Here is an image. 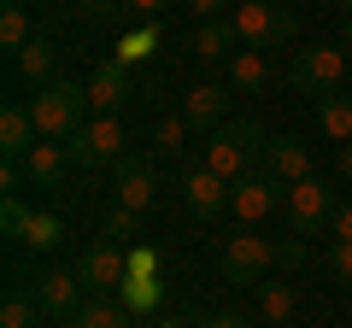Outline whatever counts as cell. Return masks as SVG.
<instances>
[{"instance_id":"30bf717a","label":"cell","mask_w":352,"mask_h":328,"mask_svg":"<svg viewBox=\"0 0 352 328\" xmlns=\"http://www.w3.org/2000/svg\"><path fill=\"white\" fill-rule=\"evenodd\" d=\"M82 281H76V270L65 276V270H53V276H41L36 281V305H41V316L47 323H59V328H76V316H82Z\"/></svg>"},{"instance_id":"cb8c5ba5","label":"cell","mask_w":352,"mask_h":328,"mask_svg":"<svg viewBox=\"0 0 352 328\" xmlns=\"http://www.w3.org/2000/svg\"><path fill=\"white\" fill-rule=\"evenodd\" d=\"M294 305H300V299H294V288H288V281H258V311L270 316V323H288V316H294Z\"/></svg>"},{"instance_id":"ab89813d","label":"cell","mask_w":352,"mask_h":328,"mask_svg":"<svg viewBox=\"0 0 352 328\" xmlns=\"http://www.w3.org/2000/svg\"><path fill=\"white\" fill-rule=\"evenodd\" d=\"M346 47H352V18H346Z\"/></svg>"},{"instance_id":"f1b7e54d","label":"cell","mask_w":352,"mask_h":328,"mask_svg":"<svg viewBox=\"0 0 352 328\" xmlns=\"http://www.w3.org/2000/svg\"><path fill=\"white\" fill-rule=\"evenodd\" d=\"M153 41H159V30H135V36H124V41H118V65H129V59H147V53H153Z\"/></svg>"},{"instance_id":"484cf974","label":"cell","mask_w":352,"mask_h":328,"mask_svg":"<svg viewBox=\"0 0 352 328\" xmlns=\"http://www.w3.org/2000/svg\"><path fill=\"white\" fill-rule=\"evenodd\" d=\"M188 135H194V129L182 124V117H164V124L153 129V152H159V159H176V164H182V147H188Z\"/></svg>"},{"instance_id":"d590c367","label":"cell","mask_w":352,"mask_h":328,"mask_svg":"<svg viewBox=\"0 0 352 328\" xmlns=\"http://www.w3.org/2000/svg\"><path fill=\"white\" fill-rule=\"evenodd\" d=\"M188 6H194L200 18H217V12H223V0H188Z\"/></svg>"},{"instance_id":"f35d334b","label":"cell","mask_w":352,"mask_h":328,"mask_svg":"<svg viewBox=\"0 0 352 328\" xmlns=\"http://www.w3.org/2000/svg\"><path fill=\"white\" fill-rule=\"evenodd\" d=\"M340 12H346V18H352V0H340Z\"/></svg>"},{"instance_id":"f546056e","label":"cell","mask_w":352,"mask_h":328,"mask_svg":"<svg viewBox=\"0 0 352 328\" xmlns=\"http://www.w3.org/2000/svg\"><path fill=\"white\" fill-rule=\"evenodd\" d=\"M135 235H141V211H124V205H118V211L106 217V240H129V246H135Z\"/></svg>"},{"instance_id":"5bb4252c","label":"cell","mask_w":352,"mask_h":328,"mask_svg":"<svg viewBox=\"0 0 352 328\" xmlns=\"http://www.w3.org/2000/svg\"><path fill=\"white\" fill-rule=\"evenodd\" d=\"M153 200H159L153 164L141 159V152H124V159H118V205H124V211H147Z\"/></svg>"},{"instance_id":"83f0119b","label":"cell","mask_w":352,"mask_h":328,"mask_svg":"<svg viewBox=\"0 0 352 328\" xmlns=\"http://www.w3.org/2000/svg\"><path fill=\"white\" fill-rule=\"evenodd\" d=\"M41 305L36 293H6V305H0V328H36Z\"/></svg>"},{"instance_id":"9a60e30c","label":"cell","mask_w":352,"mask_h":328,"mask_svg":"<svg viewBox=\"0 0 352 328\" xmlns=\"http://www.w3.org/2000/svg\"><path fill=\"white\" fill-rule=\"evenodd\" d=\"M264 170L276 182H305L311 176V152H305V141H294V135H270V147H264Z\"/></svg>"},{"instance_id":"8d00e7d4","label":"cell","mask_w":352,"mask_h":328,"mask_svg":"<svg viewBox=\"0 0 352 328\" xmlns=\"http://www.w3.org/2000/svg\"><path fill=\"white\" fill-rule=\"evenodd\" d=\"M170 0H129V12H164Z\"/></svg>"},{"instance_id":"4dcf8cb0","label":"cell","mask_w":352,"mask_h":328,"mask_svg":"<svg viewBox=\"0 0 352 328\" xmlns=\"http://www.w3.org/2000/svg\"><path fill=\"white\" fill-rule=\"evenodd\" d=\"M24 217H30V205L18 200V194H6V200H0V229H6V235H24Z\"/></svg>"},{"instance_id":"8992f818","label":"cell","mask_w":352,"mask_h":328,"mask_svg":"<svg viewBox=\"0 0 352 328\" xmlns=\"http://www.w3.org/2000/svg\"><path fill=\"white\" fill-rule=\"evenodd\" d=\"M76 281H82L94 299H112V293L129 281V258L118 253V240H106V235H100V240H88L82 258H76Z\"/></svg>"},{"instance_id":"4fadbf2b","label":"cell","mask_w":352,"mask_h":328,"mask_svg":"<svg viewBox=\"0 0 352 328\" xmlns=\"http://www.w3.org/2000/svg\"><path fill=\"white\" fill-rule=\"evenodd\" d=\"M229 94H235V89H223V82H200V89H188V94H182V124L217 135V129H223V112H229Z\"/></svg>"},{"instance_id":"2e32d148","label":"cell","mask_w":352,"mask_h":328,"mask_svg":"<svg viewBox=\"0 0 352 328\" xmlns=\"http://www.w3.org/2000/svg\"><path fill=\"white\" fill-rule=\"evenodd\" d=\"M24 176L36 182V188H65V170H71V152L59 147V141H36V147L24 152Z\"/></svg>"},{"instance_id":"d6986e66","label":"cell","mask_w":352,"mask_h":328,"mask_svg":"<svg viewBox=\"0 0 352 328\" xmlns=\"http://www.w3.org/2000/svg\"><path fill=\"white\" fill-rule=\"evenodd\" d=\"M317 124H323L329 141H340V147H346V141H352V94H346V89L317 94Z\"/></svg>"},{"instance_id":"d6a6232c","label":"cell","mask_w":352,"mask_h":328,"mask_svg":"<svg viewBox=\"0 0 352 328\" xmlns=\"http://www.w3.org/2000/svg\"><path fill=\"white\" fill-rule=\"evenodd\" d=\"M329 270H335L340 281H352V240H335V246H329Z\"/></svg>"},{"instance_id":"7a4b0ae2","label":"cell","mask_w":352,"mask_h":328,"mask_svg":"<svg viewBox=\"0 0 352 328\" xmlns=\"http://www.w3.org/2000/svg\"><path fill=\"white\" fill-rule=\"evenodd\" d=\"M264 147H270V141H264V129L252 124V117H241V124H223L212 141H206V170H217V176L235 188L247 170H258V164H264Z\"/></svg>"},{"instance_id":"e0dca14e","label":"cell","mask_w":352,"mask_h":328,"mask_svg":"<svg viewBox=\"0 0 352 328\" xmlns=\"http://www.w3.org/2000/svg\"><path fill=\"white\" fill-rule=\"evenodd\" d=\"M30 147H36V117H30V106L6 100V112H0V152L18 164Z\"/></svg>"},{"instance_id":"74e56055","label":"cell","mask_w":352,"mask_h":328,"mask_svg":"<svg viewBox=\"0 0 352 328\" xmlns=\"http://www.w3.org/2000/svg\"><path fill=\"white\" fill-rule=\"evenodd\" d=\"M340 176L352 182V141H346V147H340Z\"/></svg>"},{"instance_id":"4316f807","label":"cell","mask_w":352,"mask_h":328,"mask_svg":"<svg viewBox=\"0 0 352 328\" xmlns=\"http://www.w3.org/2000/svg\"><path fill=\"white\" fill-rule=\"evenodd\" d=\"M0 41H6L12 53H24L30 41H36V30H30V12H24V6H12V0H6V12H0Z\"/></svg>"},{"instance_id":"5b68a950","label":"cell","mask_w":352,"mask_h":328,"mask_svg":"<svg viewBox=\"0 0 352 328\" xmlns=\"http://www.w3.org/2000/svg\"><path fill=\"white\" fill-rule=\"evenodd\" d=\"M235 30H241V47H282L294 36V12L282 0H241Z\"/></svg>"},{"instance_id":"44dd1931","label":"cell","mask_w":352,"mask_h":328,"mask_svg":"<svg viewBox=\"0 0 352 328\" xmlns=\"http://www.w3.org/2000/svg\"><path fill=\"white\" fill-rule=\"evenodd\" d=\"M18 71L30 76V82H53V71H59V47H53V41H30L24 53H18Z\"/></svg>"},{"instance_id":"7c38bea8","label":"cell","mask_w":352,"mask_h":328,"mask_svg":"<svg viewBox=\"0 0 352 328\" xmlns=\"http://www.w3.org/2000/svg\"><path fill=\"white\" fill-rule=\"evenodd\" d=\"M182 200H188L194 217H223L229 211V182L217 170H206V164H194V170H182Z\"/></svg>"},{"instance_id":"1f68e13d","label":"cell","mask_w":352,"mask_h":328,"mask_svg":"<svg viewBox=\"0 0 352 328\" xmlns=\"http://www.w3.org/2000/svg\"><path fill=\"white\" fill-rule=\"evenodd\" d=\"M129 276H159V253L153 246H129Z\"/></svg>"},{"instance_id":"52a82bcc","label":"cell","mask_w":352,"mask_h":328,"mask_svg":"<svg viewBox=\"0 0 352 328\" xmlns=\"http://www.w3.org/2000/svg\"><path fill=\"white\" fill-rule=\"evenodd\" d=\"M65 152H71V164L94 170V164L124 159V152H129V135H124V124H118V117H88V124L65 141Z\"/></svg>"},{"instance_id":"7402d4cb","label":"cell","mask_w":352,"mask_h":328,"mask_svg":"<svg viewBox=\"0 0 352 328\" xmlns=\"http://www.w3.org/2000/svg\"><path fill=\"white\" fill-rule=\"evenodd\" d=\"M129 305L124 299H88L82 305V316H76V328H129Z\"/></svg>"},{"instance_id":"277c9868","label":"cell","mask_w":352,"mask_h":328,"mask_svg":"<svg viewBox=\"0 0 352 328\" xmlns=\"http://www.w3.org/2000/svg\"><path fill=\"white\" fill-rule=\"evenodd\" d=\"M346 76H352V59L340 47H300L288 65V82L300 94H335Z\"/></svg>"},{"instance_id":"3957f363","label":"cell","mask_w":352,"mask_h":328,"mask_svg":"<svg viewBox=\"0 0 352 328\" xmlns=\"http://www.w3.org/2000/svg\"><path fill=\"white\" fill-rule=\"evenodd\" d=\"M305 246H270L264 235H229L223 240V281L235 288H258L270 276V264H300Z\"/></svg>"},{"instance_id":"e575fe53","label":"cell","mask_w":352,"mask_h":328,"mask_svg":"<svg viewBox=\"0 0 352 328\" xmlns=\"http://www.w3.org/2000/svg\"><path fill=\"white\" fill-rule=\"evenodd\" d=\"M206 328H252V323H247V316H235V311H223V316H212Z\"/></svg>"},{"instance_id":"836d02e7","label":"cell","mask_w":352,"mask_h":328,"mask_svg":"<svg viewBox=\"0 0 352 328\" xmlns=\"http://www.w3.org/2000/svg\"><path fill=\"white\" fill-rule=\"evenodd\" d=\"M329 235H335V240H352V200H340V211H335V223H329Z\"/></svg>"},{"instance_id":"603a6c76","label":"cell","mask_w":352,"mask_h":328,"mask_svg":"<svg viewBox=\"0 0 352 328\" xmlns=\"http://www.w3.org/2000/svg\"><path fill=\"white\" fill-rule=\"evenodd\" d=\"M18 240H30L36 253H53V246L65 240V223H59L53 211H30V217H24V235H18Z\"/></svg>"},{"instance_id":"b9f144b4","label":"cell","mask_w":352,"mask_h":328,"mask_svg":"<svg viewBox=\"0 0 352 328\" xmlns=\"http://www.w3.org/2000/svg\"><path fill=\"white\" fill-rule=\"evenodd\" d=\"M53 328H59V323H53Z\"/></svg>"},{"instance_id":"60d3db41","label":"cell","mask_w":352,"mask_h":328,"mask_svg":"<svg viewBox=\"0 0 352 328\" xmlns=\"http://www.w3.org/2000/svg\"><path fill=\"white\" fill-rule=\"evenodd\" d=\"M12 6H24V0H12Z\"/></svg>"},{"instance_id":"ac0fdd59","label":"cell","mask_w":352,"mask_h":328,"mask_svg":"<svg viewBox=\"0 0 352 328\" xmlns=\"http://www.w3.org/2000/svg\"><path fill=\"white\" fill-rule=\"evenodd\" d=\"M229 89H235V94H264V89H270V65H264L258 47L229 53Z\"/></svg>"},{"instance_id":"8fae6325","label":"cell","mask_w":352,"mask_h":328,"mask_svg":"<svg viewBox=\"0 0 352 328\" xmlns=\"http://www.w3.org/2000/svg\"><path fill=\"white\" fill-rule=\"evenodd\" d=\"M129 100H135V89H129V65L106 59L100 71L88 76V112H100V117H118Z\"/></svg>"},{"instance_id":"9c48e42d","label":"cell","mask_w":352,"mask_h":328,"mask_svg":"<svg viewBox=\"0 0 352 328\" xmlns=\"http://www.w3.org/2000/svg\"><path fill=\"white\" fill-rule=\"evenodd\" d=\"M282 200H288V182H276L258 164V170H247V176L229 188V217H235V223H258V217H270Z\"/></svg>"},{"instance_id":"d4e9b609","label":"cell","mask_w":352,"mask_h":328,"mask_svg":"<svg viewBox=\"0 0 352 328\" xmlns=\"http://www.w3.org/2000/svg\"><path fill=\"white\" fill-rule=\"evenodd\" d=\"M118 299H124L129 311H159L164 288H159V276H129L124 288H118Z\"/></svg>"},{"instance_id":"6da1fadb","label":"cell","mask_w":352,"mask_h":328,"mask_svg":"<svg viewBox=\"0 0 352 328\" xmlns=\"http://www.w3.org/2000/svg\"><path fill=\"white\" fill-rule=\"evenodd\" d=\"M30 117H36V135L41 141H71L76 129L88 124V89H82V82H71V76H53V82H41V89H36Z\"/></svg>"},{"instance_id":"ffe728a7","label":"cell","mask_w":352,"mask_h":328,"mask_svg":"<svg viewBox=\"0 0 352 328\" xmlns=\"http://www.w3.org/2000/svg\"><path fill=\"white\" fill-rule=\"evenodd\" d=\"M194 53H200V59H223V53H241V30H235V18H206L200 36H194Z\"/></svg>"},{"instance_id":"ba28073f","label":"cell","mask_w":352,"mask_h":328,"mask_svg":"<svg viewBox=\"0 0 352 328\" xmlns=\"http://www.w3.org/2000/svg\"><path fill=\"white\" fill-rule=\"evenodd\" d=\"M282 205H288V223L300 229V235H317V229H329V223H335V211H340L335 188H329L323 176H305V182H294Z\"/></svg>"}]
</instances>
